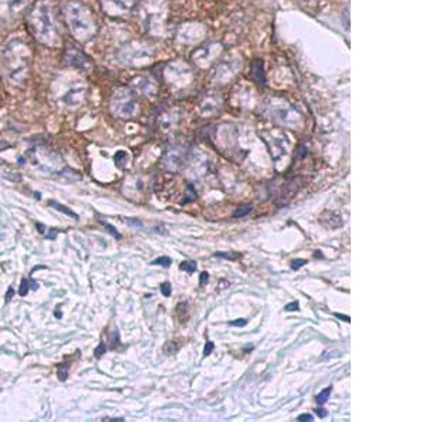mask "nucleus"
<instances>
[{"label":"nucleus","mask_w":426,"mask_h":422,"mask_svg":"<svg viewBox=\"0 0 426 422\" xmlns=\"http://www.w3.org/2000/svg\"><path fill=\"white\" fill-rule=\"evenodd\" d=\"M28 26L34 37L47 47H56L60 41L54 13L47 1H38L28 13Z\"/></svg>","instance_id":"f257e3e1"},{"label":"nucleus","mask_w":426,"mask_h":422,"mask_svg":"<svg viewBox=\"0 0 426 422\" xmlns=\"http://www.w3.org/2000/svg\"><path fill=\"white\" fill-rule=\"evenodd\" d=\"M30 66V50L24 41L14 38L9 41L3 51V68L10 83L19 84L26 80Z\"/></svg>","instance_id":"f03ea898"},{"label":"nucleus","mask_w":426,"mask_h":422,"mask_svg":"<svg viewBox=\"0 0 426 422\" xmlns=\"http://www.w3.org/2000/svg\"><path fill=\"white\" fill-rule=\"evenodd\" d=\"M65 19L73 36L78 41H87L95 33V20L88 6L80 0H71L65 6Z\"/></svg>","instance_id":"7ed1b4c3"},{"label":"nucleus","mask_w":426,"mask_h":422,"mask_svg":"<svg viewBox=\"0 0 426 422\" xmlns=\"http://www.w3.org/2000/svg\"><path fill=\"white\" fill-rule=\"evenodd\" d=\"M24 4L26 0H0V17L16 16Z\"/></svg>","instance_id":"20e7f679"},{"label":"nucleus","mask_w":426,"mask_h":422,"mask_svg":"<svg viewBox=\"0 0 426 422\" xmlns=\"http://www.w3.org/2000/svg\"><path fill=\"white\" fill-rule=\"evenodd\" d=\"M84 91H85V90H84L81 83H74V84L71 85V87L65 91L63 100H64V103L67 104V105H77V104H80L83 101Z\"/></svg>","instance_id":"39448f33"},{"label":"nucleus","mask_w":426,"mask_h":422,"mask_svg":"<svg viewBox=\"0 0 426 422\" xmlns=\"http://www.w3.org/2000/svg\"><path fill=\"white\" fill-rule=\"evenodd\" d=\"M67 63L68 66L78 68V70H85V67L88 66V60L85 58L84 54H81L78 50H68L67 53Z\"/></svg>","instance_id":"423d86ee"},{"label":"nucleus","mask_w":426,"mask_h":422,"mask_svg":"<svg viewBox=\"0 0 426 422\" xmlns=\"http://www.w3.org/2000/svg\"><path fill=\"white\" fill-rule=\"evenodd\" d=\"M48 205H50L51 208H54V209H57V211H60V212H63V213H65L67 216L74 217L75 220H78V215H77L75 212H73L70 208H67L65 205H63V204H58V202H56V201H48Z\"/></svg>","instance_id":"0eeeda50"},{"label":"nucleus","mask_w":426,"mask_h":422,"mask_svg":"<svg viewBox=\"0 0 426 422\" xmlns=\"http://www.w3.org/2000/svg\"><path fill=\"white\" fill-rule=\"evenodd\" d=\"M331 391H333V387H328V388H325V390H323L320 394L317 395V403L318 404H324L327 403V400L330 398V395H331Z\"/></svg>","instance_id":"6e6552de"},{"label":"nucleus","mask_w":426,"mask_h":422,"mask_svg":"<svg viewBox=\"0 0 426 422\" xmlns=\"http://www.w3.org/2000/svg\"><path fill=\"white\" fill-rule=\"evenodd\" d=\"M251 211V205H243V207H239L234 213H233V217H241V216H246L249 212Z\"/></svg>","instance_id":"1a4fd4ad"},{"label":"nucleus","mask_w":426,"mask_h":422,"mask_svg":"<svg viewBox=\"0 0 426 422\" xmlns=\"http://www.w3.org/2000/svg\"><path fill=\"white\" fill-rule=\"evenodd\" d=\"M196 267H198V264H196V262H192V260L181 263V266H179L181 270H185L188 273H194L196 270Z\"/></svg>","instance_id":"9d476101"},{"label":"nucleus","mask_w":426,"mask_h":422,"mask_svg":"<svg viewBox=\"0 0 426 422\" xmlns=\"http://www.w3.org/2000/svg\"><path fill=\"white\" fill-rule=\"evenodd\" d=\"M57 374H58L60 381H65V380H67V377H68V364H65V363L60 364Z\"/></svg>","instance_id":"9b49d317"},{"label":"nucleus","mask_w":426,"mask_h":422,"mask_svg":"<svg viewBox=\"0 0 426 422\" xmlns=\"http://www.w3.org/2000/svg\"><path fill=\"white\" fill-rule=\"evenodd\" d=\"M127 158H128V155H127L124 151L117 152V154H115V164H117V167L122 168V167H124V162L127 161Z\"/></svg>","instance_id":"f8f14e48"},{"label":"nucleus","mask_w":426,"mask_h":422,"mask_svg":"<svg viewBox=\"0 0 426 422\" xmlns=\"http://www.w3.org/2000/svg\"><path fill=\"white\" fill-rule=\"evenodd\" d=\"M171 263H172L171 257L164 256V257H158V259H155V260L152 262V264H158V266H165V267H168V266H171Z\"/></svg>","instance_id":"ddd939ff"},{"label":"nucleus","mask_w":426,"mask_h":422,"mask_svg":"<svg viewBox=\"0 0 426 422\" xmlns=\"http://www.w3.org/2000/svg\"><path fill=\"white\" fill-rule=\"evenodd\" d=\"M28 289H30V280H26V279H24V280L21 281V284H20V289H19L20 296H21V297L27 296Z\"/></svg>","instance_id":"4468645a"},{"label":"nucleus","mask_w":426,"mask_h":422,"mask_svg":"<svg viewBox=\"0 0 426 422\" xmlns=\"http://www.w3.org/2000/svg\"><path fill=\"white\" fill-rule=\"evenodd\" d=\"M171 291H172V287H171V283H168V281H165V283H162V284H161V293H162L164 296H167V297H169V296H171Z\"/></svg>","instance_id":"2eb2a0df"},{"label":"nucleus","mask_w":426,"mask_h":422,"mask_svg":"<svg viewBox=\"0 0 426 422\" xmlns=\"http://www.w3.org/2000/svg\"><path fill=\"white\" fill-rule=\"evenodd\" d=\"M104 227L110 232V233L112 234V236H115V237H118V239H121V233L114 227L112 225H110V223H104Z\"/></svg>","instance_id":"dca6fc26"},{"label":"nucleus","mask_w":426,"mask_h":422,"mask_svg":"<svg viewBox=\"0 0 426 422\" xmlns=\"http://www.w3.org/2000/svg\"><path fill=\"white\" fill-rule=\"evenodd\" d=\"M105 351H107V347H105V344H104V343H101V344H100L98 347L94 350V353H95V357H97V358H100V357H102V354H104Z\"/></svg>","instance_id":"f3484780"},{"label":"nucleus","mask_w":426,"mask_h":422,"mask_svg":"<svg viewBox=\"0 0 426 422\" xmlns=\"http://www.w3.org/2000/svg\"><path fill=\"white\" fill-rule=\"evenodd\" d=\"M306 263H307V260H304V259L293 260V263H291V269H293V270H297V269H300L301 266H304Z\"/></svg>","instance_id":"a211bd4d"},{"label":"nucleus","mask_w":426,"mask_h":422,"mask_svg":"<svg viewBox=\"0 0 426 422\" xmlns=\"http://www.w3.org/2000/svg\"><path fill=\"white\" fill-rule=\"evenodd\" d=\"M298 307H300L298 301H293V303H288L287 306L284 307V310H286V311H297Z\"/></svg>","instance_id":"6ab92c4d"},{"label":"nucleus","mask_w":426,"mask_h":422,"mask_svg":"<svg viewBox=\"0 0 426 422\" xmlns=\"http://www.w3.org/2000/svg\"><path fill=\"white\" fill-rule=\"evenodd\" d=\"M313 420H314V417H313L311 414H303V415H300V417L297 418V421H303V422L313 421Z\"/></svg>","instance_id":"aec40b11"},{"label":"nucleus","mask_w":426,"mask_h":422,"mask_svg":"<svg viewBox=\"0 0 426 422\" xmlns=\"http://www.w3.org/2000/svg\"><path fill=\"white\" fill-rule=\"evenodd\" d=\"M212 350H213V343H212V341H208V343H206V346H205L204 356L205 357L209 356V354L212 353Z\"/></svg>","instance_id":"412c9836"},{"label":"nucleus","mask_w":426,"mask_h":422,"mask_svg":"<svg viewBox=\"0 0 426 422\" xmlns=\"http://www.w3.org/2000/svg\"><path fill=\"white\" fill-rule=\"evenodd\" d=\"M208 280H209V273L204 272V273H202V274H201V279H199V284H201V286H205V284L208 283Z\"/></svg>","instance_id":"4be33fe9"},{"label":"nucleus","mask_w":426,"mask_h":422,"mask_svg":"<svg viewBox=\"0 0 426 422\" xmlns=\"http://www.w3.org/2000/svg\"><path fill=\"white\" fill-rule=\"evenodd\" d=\"M56 236H57V229L51 227V229L48 230V239H51V240H53V239H56Z\"/></svg>","instance_id":"5701e85b"},{"label":"nucleus","mask_w":426,"mask_h":422,"mask_svg":"<svg viewBox=\"0 0 426 422\" xmlns=\"http://www.w3.org/2000/svg\"><path fill=\"white\" fill-rule=\"evenodd\" d=\"M315 413H317V415H318L320 418H325V417H327V411H325V410H323V408H318V410H315Z\"/></svg>","instance_id":"b1692460"},{"label":"nucleus","mask_w":426,"mask_h":422,"mask_svg":"<svg viewBox=\"0 0 426 422\" xmlns=\"http://www.w3.org/2000/svg\"><path fill=\"white\" fill-rule=\"evenodd\" d=\"M334 316H335V317H338L340 320H344V321L350 323V317H348V316H344V314H340V313H335Z\"/></svg>","instance_id":"393cba45"},{"label":"nucleus","mask_w":426,"mask_h":422,"mask_svg":"<svg viewBox=\"0 0 426 422\" xmlns=\"http://www.w3.org/2000/svg\"><path fill=\"white\" fill-rule=\"evenodd\" d=\"M244 324H246V320H236L230 323V326H244Z\"/></svg>","instance_id":"a878e982"},{"label":"nucleus","mask_w":426,"mask_h":422,"mask_svg":"<svg viewBox=\"0 0 426 422\" xmlns=\"http://www.w3.org/2000/svg\"><path fill=\"white\" fill-rule=\"evenodd\" d=\"M36 227H37L40 233H44V227H46V226L43 225V223H40V222H38V223H36Z\"/></svg>","instance_id":"bb28decb"},{"label":"nucleus","mask_w":426,"mask_h":422,"mask_svg":"<svg viewBox=\"0 0 426 422\" xmlns=\"http://www.w3.org/2000/svg\"><path fill=\"white\" fill-rule=\"evenodd\" d=\"M11 296H13V289H11V287H10L9 291H7V296H6V300L9 301L10 299H11Z\"/></svg>","instance_id":"cd10ccee"},{"label":"nucleus","mask_w":426,"mask_h":422,"mask_svg":"<svg viewBox=\"0 0 426 422\" xmlns=\"http://www.w3.org/2000/svg\"><path fill=\"white\" fill-rule=\"evenodd\" d=\"M315 257H323V254L318 253V252H317V253H315Z\"/></svg>","instance_id":"c85d7f7f"}]
</instances>
